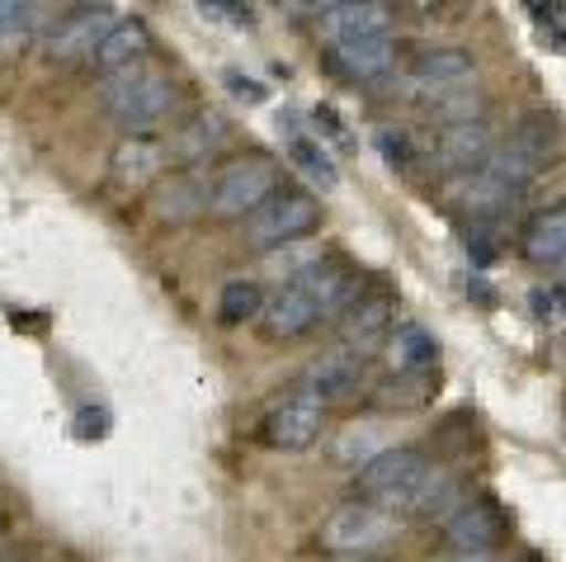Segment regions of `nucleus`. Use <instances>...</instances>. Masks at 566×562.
Segmentation results:
<instances>
[{"mask_svg": "<svg viewBox=\"0 0 566 562\" xmlns=\"http://www.w3.org/2000/svg\"><path fill=\"white\" fill-rule=\"evenodd\" d=\"M458 506H468L463 487H458V478H449V472H439V468H430V478H424L420 491L411 497V511L424 516V520H449Z\"/></svg>", "mask_w": 566, "mask_h": 562, "instance_id": "obj_24", "label": "nucleus"}, {"mask_svg": "<svg viewBox=\"0 0 566 562\" xmlns=\"http://www.w3.org/2000/svg\"><path fill=\"white\" fill-rule=\"evenodd\" d=\"M293 284L303 289V293L312 298V303H316V308H322L326 318H331V312H345V303H349L354 293H359V274H354V270L345 266V260L322 256L312 270L297 274Z\"/></svg>", "mask_w": 566, "mask_h": 562, "instance_id": "obj_14", "label": "nucleus"}, {"mask_svg": "<svg viewBox=\"0 0 566 562\" xmlns=\"http://www.w3.org/2000/svg\"><path fill=\"white\" fill-rule=\"evenodd\" d=\"M260 430H264V445H274V449H307L326 430V407L307 393L283 397L279 407H270Z\"/></svg>", "mask_w": 566, "mask_h": 562, "instance_id": "obj_7", "label": "nucleus"}, {"mask_svg": "<svg viewBox=\"0 0 566 562\" xmlns=\"http://www.w3.org/2000/svg\"><path fill=\"white\" fill-rule=\"evenodd\" d=\"M316 260H322V251H316V246H297V241H289V246H279V251H270V260H264V266H270L274 274H283L293 284L297 274L303 270H312Z\"/></svg>", "mask_w": 566, "mask_h": 562, "instance_id": "obj_28", "label": "nucleus"}, {"mask_svg": "<svg viewBox=\"0 0 566 562\" xmlns=\"http://www.w3.org/2000/svg\"><path fill=\"white\" fill-rule=\"evenodd\" d=\"M147 52H151V29L142 20H118L99 39V48L91 52V66H95V72H104V76H114V72H128V66H137Z\"/></svg>", "mask_w": 566, "mask_h": 562, "instance_id": "obj_16", "label": "nucleus"}, {"mask_svg": "<svg viewBox=\"0 0 566 562\" xmlns=\"http://www.w3.org/2000/svg\"><path fill=\"white\" fill-rule=\"evenodd\" d=\"M378 147L387 152V162H397V166H411V162H416V147H411V137H406V133L382 128V133H378Z\"/></svg>", "mask_w": 566, "mask_h": 562, "instance_id": "obj_30", "label": "nucleus"}, {"mask_svg": "<svg viewBox=\"0 0 566 562\" xmlns=\"http://www.w3.org/2000/svg\"><path fill=\"white\" fill-rule=\"evenodd\" d=\"M439 355L434 336L416 322H401L387 331V364L397 368V374H430V364Z\"/></svg>", "mask_w": 566, "mask_h": 562, "instance_id": "obj_20", "label": "nucleus"}, {"mask_svg": "<svg viewBox=\"0 0 566 562\" xmlns=\"http://www.w3.org/2000/svg\"><path fill=\"white\" fill-rule=\"evenodd\" d=\"M424 393H430V374H397L392 383H382V402L387 407H416V402H424Z\"/></svg>", "mask_w": 566, "mask_h": 562, "instance_id": "obj_29", "label": "nucleus"}, {"mask_svg": "<svg viewBox=\"0 0 566 562\" xmlns=\"http://www.w3.org/2000/svg\"><path fill=\"white\" fill-rule=\"evenodd\" d=\"M218 312H222V322H251L264 312V289L255 284V279H232V284L222 289L218 298Z\"/></svg>", "mask_w": 566, "mask_h": 562, "instance_id": "obj_25", "label": "nucleus"}, {"mask_svg": "<svg viewBox=\"0 0 566 562\" xmlns=\"http://www.w3.org/2000/svg\"><path fill=\"white\" fill-rule=\"evenodd\" d=\"M491 147H495V137H491V123H486V118L444 123V128H434V137H430L434 162L449 166V170H463V175L482 166Z\"/></svg>", "mask_w": 566, "mask_h": 562, "instance_id": "obj_11", "label": "nucleus"}, {"mask_svg": "<svg viewBox=\"0 0 566 562\" xmlns=\"http://www.w3.org/2000/svg\"><path fill=\"white\" fill-rule=\"evenodd\" d=\"M557 123L553 118H543V114H534V118H524L515 133L505 137V143H495L491 152H486V162L476 166V170H486L491 180H501L505 189H520L524 185H534L538 175H543V166L553 162V152H557Z\"/></svg>", "mask_w": 566, "mask_h": 562, "instance_id": "obj_3", "label": "nucleus"}, {"mask_svg": "<svg viewBox=\"0 0 566 562\" xmlns=\"http://www.w3.org/2000/svg\"><path fill=\"white\" fill-rule=\"evenodd\" d=\"M392 534H397L392 511H378V506H368V501H349V506H335L322 520L316 543H322L326 553H374Z\"/></svg>", "mask_w": 566, "mask_h": 562, "instance_id": "obj_6", "label": "nucleus"}, {"mask_svg": "<svg viewBox=\"0 0 566 562\" xmlns=\"http://www.w3.org/2000/svg\"><path fill=\"white\" fill-rule=\"evenodd\" d=\"M316 218H322V204L312 195H303V189H279V195H270L241 222V241L255 246V251H279V246L307 237Z\"/></svg>", "mask_w": 566, "mask_h": 562, "instance_id": "obj_5", "label": "nucleus"}, {"mask_svg": "<svg viewBox=\"0 0 566 562\" xmlns=\"http://www.w3.org/2000/svg\"><path fill=\"white\" fill-rule=\"evenodd\" d=\"M260 318H264V336H270V341H297V336H307V331L322 322L326 312L316 308L297 284H283L270 303H264Z\"/></svg>", "mask_w": 566, "mask_h": 562, "instance_id": "obj_13", "label": "nucleus"}, {"mask_svg": "<svg viewBox=\"0 0 566 562\" xmlns=\"http://www.w3.org/2000/svg\"><path fill=\"white\" fill-rule=\"evenodd\" d=\"M453 195L463 208H472L476 218H501L510 204H515V189H505L501 180H491L486 170H468L463 180L453 185Z\"/></svg>", "mask_w": 566, "mask_h": 562, "instance_id": "obj_22", "label": "nucleus"}, {"mask_svg": "<svg viewBox=\"0 0 566 562\" xmlns=\"http://www.w3.org/2000/svg\"><path fill=\"white\" fill-rule=\"evenodd\" d=\"M33 24H39V6H20V0H0V58L20 52L29 43Z\"/></svg>", "mask_w": 566, "mask_h": 562, "instance_id": "obj_26", "label": "nucleus"}, {"mask_svg": "<svg viewBox=\"0 0 566 562\" xmlns=\"http://www.w3.org/2000/svg\"><path fill=\"white\" fill-rule=\"evenodd\" d=\"M335 58H340V66H345L349 76L378 81V76L392 72L397 43L387 39V33H364V39H335Z\"/></svg>", "mask_w": 566, "mask_h": 562, "instance_id": "obj_19", "label": "nucleus"}, {"mask_svg": "<svg viewBox=\"0 0 566 562\" xmlns=\"http://www.w3.org/2000/svg\"><path fill=\"white\" fill-rule=\"evenodd\" d=\"M208 208V180L203 175H170V180L156 189V214L170 222H189L193 214Z\"/></svg>", "mask_w": 566, "mask_h": 562, "instance_id": "obj_21", "label": "nucleus"}, {"mask_svg": "<svg viewBox=\"0 0 566 562\" xmlns=\"http://www.w3.org/2000/svg\"><path fill=\"white\" fill-rule=\"evenodd\" d=\"M444 539L458 553H491L501 543V516L486 501H468L444 520Z\"/></svg>", "mask_w": 566, "mask_h": 562, "instance_id": "obj_17", "label": "nucleus"}, {"mask_svg": "<svg viewBox=\"0 0 566 562\" xmlns=\"http://www.w3.org/2000/svg\"><path fill=\"white\" fill-rule=\"evenodd\" d=\"M114 24H118V20H114L109 6H81V10H71L66 20L52 29L48 58H52V62H76V58L91 62V52L99 48V39H104V33H109Z\"/></svg>", "mask_w": 566, "mask_h": 562, "instance_id": "obj_9", "label": "nucleus"}, {"mask_svg": "<svg viewBox=\"0 0 566 562\" xmlns=\"http://www.w3.org/2000/svg\"><path fill=\"white\" fill-rule=\"evenodd\" d=\"M392 318H397L392 293L387 289H359L340 312V336L354 345V355H359V350H374L378 341H387Z\"/></svg>", "mask_w": 566, "mask_h": 562, "instance_id": "obj_8", "label": "nucleus"}, {"mask_svg": "<svg viewBox=\"0 0 566 562\" xmlns=\"http://www.w3.org/2000/svg\"><path fill=\"white\" fill-rule=\"evenodd\" d=\"M289 156H293V166H303V175H312V180L335 185V162H331V152L322 143H312V137H293Z\"/></svg>", "mask_w": 566, "mask_h": 562, "instance_id": "obj_27", "label": "nucleus"}, {"mask_svg": "<svg viewBox=\"0 0 566 562\" xmlns=\"http://www.w3.org/2000/svg\"><path fill=\"white\" fill-rule=\"evenodd\" d=\"M430 478V459L424 449H378L374 459H364L359 472H354V501H368L378 511H397L406 506L411 511V497L420 491V482Z\"/></svg>", "mask_w": 566, "mask_h": 562, "instance_id": "obj_2", "label": "nucleus"}, {"mask_svg": "<svg viewBox=\"0 0 566 562\" xmlns=\"http://www.w3.org/2000/svg\"><path fill=\"white\" fill-rule=\"evenodd\" d=\"M364 355H354V350H331V355L312 360L307 374H303V393L316 397L326 407V402H345L364 388Z\"/></svg>", "mask_w": 566, "mask_h": 562, "instance_id": "obj_10", "label": "nucleus"}, {"mask_svg": "<svg viewBox=\"0 0 566 562\" xmlns=\"http://www.w3.org/2000/svg\"><path fill=\"white\" fill-rule=\"evenodd\" d=\"M99 104H104V114H109L114 123L128 128V137H147V128H156V123L170 114L175 81L166 72H156V66L137 62V66H128V72L104 76Z\"/></svg>", "mask_w": 566, "mask_h": 562, "instance_id": "obj_1", "label": "nucleus"}, {"mask_svg": "<svg viewBox=\"0 0 566 562\" xmlns=\"http://www.w3.org/2000/svg\"><path fill=\"white\" fill-rule=\"evenodd\" d=\"M326 24L335 29V39H364V33H387L392 24V10L378 6V0H364V6H326Z\"/></svg>", "mask_w": 566, "mask_h": 562, "instance_id": "obj_23", "label": "nucleus"}, {"mask_svg": "<svg viewBox=\"0 0 566 562\" xmlns=\"http://www.w3.org/2000/svg\"><path fill=\"white\" fill-rule=\"evenodd\" d=\"M520 251L528 266H538V270L566 266V204H553L528 218V227L520 232Z\"/></svg>", "mask_w": 566, "mask_h": 562, "instance_id": "obj_15", "label": "nucleus"}, {"mask_svg": "<svg viewBox=\"0 0 566 562\" xmlns=\"http://www.w3.org/2000/svg\"><path fill=\"white\" fill-rule=\"evenodd\" d=\"M449 562H495L491 553H458V558H449Z\"/></svg>", "mask_w": 566, "mask_h": 562, "instance_id": "obj_32", "label": "nucleus"}, {"mask_svg": "<svg viewBox=\"0 0 566 562\" xmlns=\"http://www.w3.org/2000/svg\"><path fill=\"white\" fill-rule=\"evenodd\" d=\"M472 72H476L472 52H463V48H424L416 58V66H411V85L439 95V91H453V85L472 81Z\"/></svg>", "mask_w": 566, "mask_h": 562, "instance_id": "obj_18", "label": "nucleus"}, {"mask_svg": "<svg viewBox=\"0 0 566 562\" xmlns=\"http://www.w3.org/2000/svg\"><path fill=\"white\" fill-rule=\"evenodd\" d=\"M161 166H166V147L156 137H123L109 156V180L123 195H137L161 175Z\"/></svg>", "mask_w": 566, "mask_h": 562, "instance_id": "obj_12", "label": "nucleus"}, {"mask_svg": "<svg viewBox=\"0 0 566 562\" xmlns=\"http://www.w3.org/2000/svg\"><path fill=\"white\" fill-rule=\"evenodd\" d=\"M538 14H543V24H547V29H557V33H566V6H543Z\"/></svg>", "mask_w": 566, "mask_h": 562, "instance_id": "obj_31", "label": "nucleus"}, {"mask_svg": "<svg viewBox=\"0 0 566 562\" xmlns=\"http://www.w3.org/2000/svg\"><path fill=\"white\" fill-rule=\"evenodd\" d=\"M270 195H279V166L264 162V156H241V162H227L208 180V214L245 222Z\"/></svg>", "mask_w": 566, "mask_h": 562, "instance_id": "obj_4", "label": "nucleus"}]
</instances>
